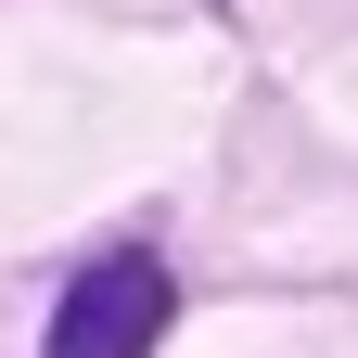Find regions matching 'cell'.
Returning a JSON list of instances; mask_svg holds the SVG:
<instances>
[{
    "label": "cell",
    "mask_w": 358,
    "mask_h": 358,
    "mask_svg": "<svg viewBox=\"0 0 358 358\" xmlns=\"http://www.w3.org/2000/svg\"><path fill=\"white\" fill-rule=\"evenodd\" d=\"M166 268L154 256H103V268H90V282L52 307V358H154L166 345Z\"/></svg>",
    "instance_id": "cell-1"
}]
</instances>
